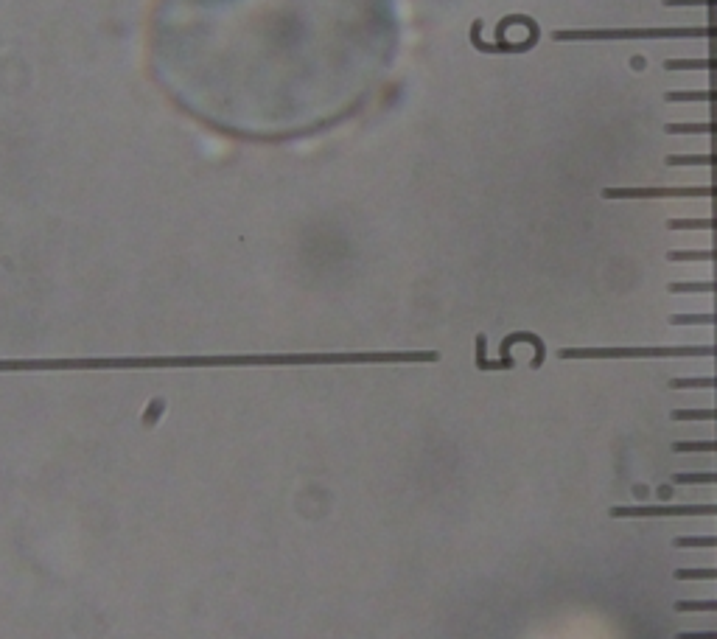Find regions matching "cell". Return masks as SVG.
Returning a JSON list of instances; mask_svg holds the SVG:
<instances>
[{
	"label": "cell",
	"mask_w": 717,
	"mask_h": 639,
	"mask_svg": "<svg viewBox=\"0 0 717 639\" xmlns=\"http://www.w3.org/2000/svg\"><path fill=\"white\" fill-rule=\"evenodd\" d=\"M393 0H155L146 62L191 121L286 143L359 115L393 65Z\"/></svg>",
	"instance_id": "obj_1"
},
{
	"label": "cell",
	"mask_w": 717,
	"mask_h": 639,
	"mask_svg": "<svg viewBox=\"0 0 717 639\" xmlns=\"http://www.w3.org/2000/svg\"><path fill=\"white\" fill-rule=\"evenodd\" d=\"M555 43H661V40H717L712 26H670V29H569L552 31Z\"/></svg>",
	"instance_id": "obj_2"
},
{
	"label": "cell",
	"mask_w": 717,
	"mask_h": 639,
	"mask_svg": "<svg viewBox=\"0 0 717 639\" xmlns=\"http://www.w3.org/2000/svg\"><path fill=\"white\" fill-rule=\"evenodd\" d=\"M611 519H667V516H717V505H617Z\"/></svg>",
	"instance_id": "obj_3"
},
{
	"label": "cell",
	"mask_w": 717,
	"mask_h": 639,
	"mask_svg": "<svg viewBox=\"0 0 717 639\" xmlns=\"http://www.w3.org/2000/svg\"><path fill=\"white\" fill-rule=\"evenodd\" d=\"M603 199H717V185H692V188H603Z\"/></svg>",
	"instance_id": "obj_4"
},
{
	"label": "cell",
	"mask_w": 717,
	"mask_h": 639,
	"mask_svg": "<svg viewBox=\"0 0 717 639\" xmlns=\"http://www.w3.org/2000/svg\"><path fill=\"white\" fill-rule=\"evenodd\" d=\"M516 342H530V345L535 348V356H533V362H530V368L538 370L541 365H544V359H547V345H544V340H541L538 334H530V331L507 334L505 340H502V348H499V354H502V362H507V365H516V362L510 359V348H513Z\"/></svg>",
	"instance_id": "obj_5"
},
{
	"label": "cell",
	"mask_w": 717,
	"mask_h": 639,
	"mask_svg": "<svg viewBox=\"0 0 717 639\" xmlns=\"http://www.w3.org/2000/svg\"><path fill=\"white\" fill-rule=\"evenodd\" d=\"M667 135H717V121H695V124H664Z\"/></svg>",
	"instance_id": "obj_6"
},
{
	"label": "cell",
	"mask_w": 717,
	"mask_h": 639,
	"mask_svg": "<svg viewBox=\"0 0 717 639\" xmlns=\"http://www.w3.org/2000/svg\"><path fill=\"white\" fill-rule=\"evenodd\" d=\"M664 71H717V57L706 59H667Z\"/></svg>",
	"instance_id": "obj_7"
},
{
	"label": "cell",
	"mask_w": 717,
	"mask_h": 639,
	"mask_svg": "<svg viewBox=\"0 0 717 639\" xmlns=\"http://www.w3.org/2000/svg\"><path fill=\"white\" fill-rule=\"evenodd\" d=\"M664 101H670V104H678V101H715L717 104V87H709V90H670V93H664Z\"/></svg>",
	"instance_id": "obj_8"
},
{
	"label": "cell",
	"mask_w": 717,
	"mask_h": 639,
	"mask_svg": "<svg viewBox=\"0 0 717 639\" xmlns=\"http://www.w3.org/2000/svg\"><path fill=\"white\" fill-rule=\"evenodd\" d=\"M670 295H701V292H717V281H673L667 286Z\"/></svg>",
	"instance_id": "obj_9"
},
{
	"label": "cell",
	"mask_w": 717,
	"mask_h": 639,
	"mask_svg": "<svg viewBox=\"0 0 717 639\" xmlns=\"http://www.w3.org/2000/svg\"><path fill=\"white\" fill-rule=\"evenodd\" d=\"M670 326H717V312L712 314H670Z\"/></svg>",
	"instance_id": "obj_10"
},
{
	"label": "cell",
	"mask_w": 717,
	"mask_h": 639,
	"mask_svg": "<svg viewBox=\"0 0 717 639\" xmlns=\"http://www.w3.org/2000/svg\"><path fill=\"white\" fill-rule=\"evenodd\" d=\"M670 390H717V376H692V379H670Z\"/></svg>",
	"instance_id": "obj_11"
},
{
	"label": "cell",
	"mask_w": 717,
	"mask_h": 639,
	"mask_svg": "<svg viewBox=\"0 0 717 639\" xmlns=\"http://www.w3.org/2000/svg\"><path fill=\"white\" fill-rule=\"evenodd\" d=\"M678 485H717V471H678L673 474Z\"/></svg>",
	"instance_id": "obj_12"
},
{
	"label": "cell",
	"mask_w": 717,
	"mask_h": 639,
	"mask_svg": "<svg viewBox=\"0 0 717 639\" xmlns=\"http://www.w3.org/2000/svg\"><path fill=\"white\" fill-rule=\"evenodd\" d=\"M667 166H717L715 155H667L664 157Z\"/></svg>",
	"instance_id": "obj_13"
},
{
	"label": "cell",
	"mask_w": 717,
	"mask_h": 639,
	"mask_svg": "<svg viewBox=\"0 0 717 639\" xmlns=\"http://www.w3.org/2000/svg\"><path fill=\"white\" fill-rule=\"evenodd\" d=\"M667 230H717V216L712 219H667Z\"/></svg>",
	"instance_id": "obj_14"
},
{
	"label": "cell",
	"mask_w": 717,
	"mask_h": 639,
	"mask_svg": "<svg viewBox=\"0 0 717 639\" xmlns=\"http://www.w3.org/2000/svg\"><path fill=\"white\" fill-rule=\"evenodd\" d=\"M667 261H717V247L712 250H670Z\"/></svg>",
	"instance_id": "obj_15"
},
{
	"label": "cell",
	"mask_w": 717,
	"mask_h": 639,
	"mask_svg": "<svg viewBox=\"0 0 717 639\" xmlns=\"http://www.w3.org/2000/svg\"><path fill=\"white\" fill-rule=\"evenodd\" d=\"M673 452H695V455H701V452H717V441H678L673 443Z\"/></svg>",
	"instance_id": "obj_16"
},
{
	"label": "cell",
	"mask_w": 717,
	"mask_h": 639,
	"mask_svg": "<svg viewBox=\"0 0 717 639\" xmlns=\"http://www.w3.org/2000/svg\"><path fill=\"white\" fill-rule=\"evenodd\" d=\"M673 421H717L715 410H673Z\"/></svg>",
	"instance_id": "obj_17"
},
{
	"label": "cell",
	"mask_w": 717,
	"mask_h": 639,
	"mask_svg": "<svg viewBox=\"0 0 717 639\" xmlns=\"http://www.w3.org/2000/svg\"><path fill=\"white\" fill-rule=\"evenodd\" d=\"M678 581H717V569H678Z\"/></svg>",
	"instance_id": "obj_18"
},
{
	"label": "cell",
	"mask_w": 717,
	"mask_h": 639,
	"mask_svg": "<svg viewBox=\"0 0 717 639\" xmlns=\"http://www.w3.org/2000/svg\"><path fill=\"white\" fill-rule=\"evenodd\" d=\"M673 544L675 547H695V550H701V547H717V536H678Z\"/></svg>",
	"instance_id": "obj_19"
},
{
	"label": "cell",
	"mask_w": 717,
	"mask_h": 639,
	"mask_svg": "<svg viewBox=\"0 0 717 639\" xmlns=\"http://www.w3.org/2000/svg\"><path fill=\"white\" fill-rule=\"evenodd\" d=\"M675 611H717V600H675Z\"/></svg>",
	"instance_id": "obj_20"
},
{
	"label": "cell",
	"mask_w": 717,
	"mask_h": 639,
	"mask_svg": "<svg viewBox=\"0 0 717 639\" xmlns=\"http://www.w3.org/2000/svg\"><path fill=\"white\" fill-rule=\"evenodd\" d=\"M667 9H673V6H717V0H661Z\"/></svg>",
	"instance_id": "obj_21"
},
{
	"label": "cell",
	"mask_w": 717,
	"mask_h": 639,
	"mask_svg": "<svg viewBox=\"0 0 717 639\" xmlns=\"http://www.w3.org/2000/svg\"><path fill=\"white\" fill-rule=\"evenodd\" d=\"M675 639H717V631H681Z\"/></svg>",
	"instance_id": "obj_22"
}]
</instances>
